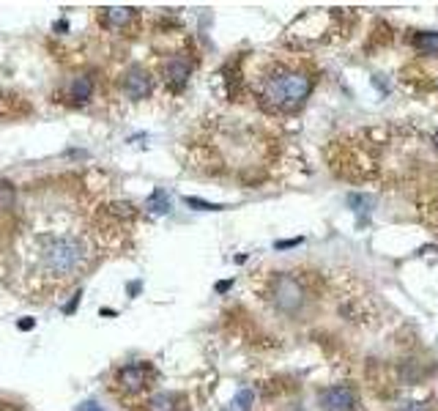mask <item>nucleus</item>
I'll list each match as a JSON object with an SVG mask.
<instances>
[{
  "label": "nucleus",
  "instance_id": "obj_1",
  "mask_svg": "<svg viewBox=\"0 0 438 411\" xmlns=\"http://www.w3.org/2000/svg\"><path fill=\"white\" fill-rule=\"evenodd\" d=\"M313 94V77L296 66H274L258 82V99L272 113H293Z\"/></svg>",
  "mask_w": 438,
  "mask_h": 411
},
{
  "label": "nucleus",
  "instance_id": "obj_2",
  "mask_svg": "<svg viewBox=\"0 0 438 411\" xmlns=\"http://www.w3.org/2000/svg\"><path fill=\"white\" fill-rule=\"evenodd\" d=\"M88 241L82 236L63 234V236H50L42 244V266L44 272L55 277V280H66L74 277L85 263H88Z\"/></svg>",
  "mask_w": 438,
  "mask_h": 411
},
{
  "label": "nucleus",
  "instance_id": "obj_3",
  "mask_svg": "<svg viewBox=\"0 0 438 411\" xmlns=\"http://www.w3.org/2000/svg\"><path fill=\"white\" fill-rule=\"evenodd\" d=\"M304 286L293 274H277L272 283V301L282 313H299L304 304Z\"/></svg>",
  "mask_w": 438,
  "mask_h": 411
},
{
  "label": "nucleus",
  "instance_id": "obj_4",
  "mask_svg": "<svg viewBox=\"0 0 438 411\" xmlns=\"http://www.w3.org/2000/svg\"><path fill=\"white\" fill-rule=\"evenodd\" d=\"M121 85H123V94H126L129 99H148L151 91H154V77H151L143 66H132V69L123 74Z\"/></svg>",
  "mask_w": 438,
  "mask_h": 411
},
{
  "label": "nucleus",
  "instance_id": "obj_5",
  "mask_svg": "<svg viewBox=\"0 0 438 411\" xmlns=\"http://www.w3.org/2000/svg\"><path fill=\"white\" fill-rule=\"evenodd\" d=\"M148 378H151V370H148L146 362H132V365H123V367L118 370V384H121V390L129 392V395L143 392V390L148 387Z\"/></svg>",
  "mask_w": 438,
  "mask_h": 411
},
{
  "label": "nucleus",
  "instance_id": "obj_6",
  "mask_svg": "<svg viewBox=\"0 0 438 411\" xmlns=\"http://www.w3.org/2000/svg\"><path fill=\"white\" fill-rule=\"evenodd\" d=\"M356 392L348 384H334L321 392V409L324 411H356Z\"/></svg>",
  "mask_w": 438,
  "mask_h": 411
},
{
  "label": "nucleus",
  "instance_id": "obj_7",
  "mask_svg": "<svg viewBox=\"0 0 438 411\" xmlns=\"http://www.w3.org/2000/svg\"><path fill=\"white\" fill-rule=\"evenodd\" d=\"M189 74H192V63L186 58H170L164 60L162 66V80L173 88V91H181L184 85H186V80H189Z\"/></svg>",
  "mask_w": 438,
  "mask_h": 411
},
{
  "label": "nucleus",
  "instance_id": "obj_8",
  "mask_svg": "<svg viewBox=\"0 0 438 411\" xmlns=\"http://www.w3.org/2000/svg\"><path fill=\"white\" fill-rule=\"evenodd\" d=\"M137 17V8L129 6H118V8H102V22L107 28H123Z\"/></svg>",
  "mask_w": 438,
  "mask_h": 411
},
{
  "label": "nucleus",
  "instance_id": "obj_9",
  "mask_svg": "<svg viewBox=\"0 0 438 411\" xmlns=\"http://www.w3.org/2000/svg\"><path fill=\"white\" fill-rule=\"evenodd\" d=\"M178 409H181V395H175V392H157L146 403V411H178Z\"/></svg>",
  "mask_w": 438,
  "mask_h": 411
},
{
  "label": "nucleus",
  "instance_id": "obj_10",
  "mask_svg": "<svg viewBox=\"0 0 438 411\" xmlns=\"http://www.w3.org/2000/svg\"><path fill=\"white\" fill-rule=\"evenodd\" d=\"M69 94H71V99H74L77 105H85V102L94 96V80H91L88 74H82V77H74V80H71V88H69Z\"/></svg>",
  "mask_w": 438,
  "mask_h": 411
},
{
  "label": "nucleus",
  "instance_id": "obj_11",
  "mask_svg": "<svg viewBox=\"0 0 438 411\" xmlns=\"http://www.w3.org/2000/svg\"><path fill=\"white\" fill-rule=\"evenodd\" d=\"M414 47H417L422 55H436L438 58V33L436 30L417 33V36H414Z\"/></svg>",
  "mask_w": 438,
  "mask_h": 411
},
{
  "label": "nucleus",
  "instance_id": "obj_12",
  "mask_svg": "<svg viewBox=\"0 0 438 411\" xmlns=\"http://www.w3.org/2000/svg\"><path fill=\"white\" fill-rule=\"evenodd\" d=\"M148 211H151V214H167V211H170V198H167L164 189L151 192V198H148Z\"/></svg>",
  "mask_w": 438,
  "mask_h": 411
},
{
  "label": "nucleus",
  "instance_id": "obj_13",
  "mask_svg": "<svg viewBox=\"0 0 438 411\" xmlns=\"http://www.w3.org/2000/svg\"><path fill=\"white\" fill-rule=\"evenodd\" d=\"M14 200H17V189H14V184L0 181V211H8V209L14 206Z\"/></svg>",
  "mask_w": 438,
  "mask_h": 411
},
{
  "label": "nucleus",
  "instance_id": "obj_14",
  "mask_svg": "<svg viewBox=\"0 0 438 411\" xmlns=\"http://www.w3.org/2000/svg\"><path fill=\"white\" fill-rule=\"evenodd\" d=\"M255 401V392L252 390H238V395L233 398V411H249Z\"/></svg>",
  "mask_w": 438,
  "mask_h": 411
},
{
  "label": "nucleus",
  "instance_id": "obj_15",
  "mask_svg": "<svg viewBox=\"0 0 438 411\" xmlns=\"http://www.w3.org/2000/svg\"><path fill=\"white\" fill-rule=\"evenodd\" d=\"M110 211H112V217H121V220H132V217L137 214V209H134L132 203H126V200L112 203V206H110Z\"/></svg>",
  "mask_w": 438,
  "mask_h": 411
},
{
  "label": "nucleus",
  "instance_id": "obj_16",
  "mask_svg": "<svg viewBox=\"0 0 438 411\" xmlns=\"http://www.w3.org/2000/svg\"><path fill=\"white\" fill-rule=\"evenodd\" d=\"M348 203H351V206H356V209H353L356 214H367V211H370V206H373V198H365V195H351V198H348Z\"/></svg>",
  "mask_w": 438,
  "mask_h": 411
},
{
  "label": "nucleus",
  "instance_id": "obj_17",
  "mask_svg": "<svg viewBox=\"0 0 438 411\" xmlns=\"http://www.w3.org/2000/svg\"><path fill=\"white\" fill-rule=\"evenodd\" d=\"M186 206H192V209H198V211H222L225 206H219V203H209V200H200V198H186Z\"/></svg>",
  "mask_w": 438,
  "mask_h": 411
},
{
  "label": "nucleus",
  "instance_id": "obj_18",
  "mask_svg": "<svg viewBox=\"0 0 438 411\" xmlns=\"http://www.w3.org/2000/svg\"><path fill=\"white\" fill-rule=\"evenodd\" d=\"M397 411H428L425 403H419V401H405V403H400Z\"/></svg>",
  "mask_w": 438,
  "mask_h": 411
},
{
  "label": "nucleus",
  "instance_id": "obj_19",
  "mask_svg": "<svg viewBox=\"0 0 438 411\" xmlns=\"http://www.w3.org/2000/svg\"><path fill=\"white\" fill-rule=\"evenodd\" d=\"M80 411H102V406H99L96 401H85V403L80 406Z\"/></svg>",
  "mask_w": 438,
  "mask_h": 411
},
{
  "label": "nucleus",
  "instance_id": "obj_20",
  "mask_svg": "<svg viewBox=\"0 0 438 411\" xmlns=\"http://www.w3.org/2000/svg\"><path fill=\"white\" fill-rule=\"evenodd\" d=\"M19 329H33V318H28V321H19Z\"/></svg>",
  "mask_w": 438,
  "mask_h": 411
},
{
  "label": "nucleus",
  "instance_id": "obj_21",
  "mask_svg": "<svg viewBox=\"0 0 438 411\" xmlns=\"http://www.w3.org/2000/svg\"><path fill=\"white\" fill-rule=\"evenodd\" d=\"M227 288H230V280H225V283H219V286H217L219 294H222V291H227Z\"/></svg>",
  "mask_w": 438,
  "mask_h": 411
},
{
  "label": "nucleus",
  "instance_id": "obj_22",
  "mask_svg": "<svg viewBox=\"0 0 438 411\" xmlns=\"http://www.w3.org/2000/svg\"><path fill=\"white\" fill-rule=\"evenodd\" d=\"M433 143H436V148H438V132L433 134Z\"/></svg>",
  "mask_w": 438,
  "mask_h": 411
}]
</instances>
